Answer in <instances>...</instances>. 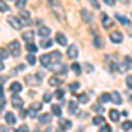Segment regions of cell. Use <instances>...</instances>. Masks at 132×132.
<instances>
[{
    "instance_id": "6da1fadb",
    "label": "cell",
    "mask_w": 132,
    "mask_h": 132,
    "mask_svg": "<svg viewBox=\"0 0 132 132\" xmlns=\"http://www.w3.org/2000/svg\"><path fill=\"white\" fill-rule=\"evenodd\" d=\"M20 51H21V48H20V42H18V41H12L9 44V53H11V55L18 56V55H20Z\"/></svg>"
},
{
    "instance_id": "7a4b0ae2",
    "label": "cell",
    "mask_w": 132,
    "mask_h": 132,
    "mask_svg": "<svg viewBox=\"0 0 132 132\" xmlns=\"http://www.w3.org/2000/svg\"><path fill=\"white\" fill-rule=\"evenodd\" d=\"M41 79H42L41 74H34V76H27V78H25V81L28 83V85H39Z\"/></svg>"
},
{
    "instance_id": "3957f363",
    "label": "cell",
    "mask_w": 132,
    "mask_h": 132,
    "mask_svg": "<svg viewBox=\"0 0 132 132\" xmlns=\"http://www.w3.org/2000/svg\"><path fill=\"white\" fill-rule=\"evenodd\" d=\"M109 39H111L114 44H120V42L123 41V35H122V32H116V30H113L111 34H109Z\"/></svg>"
},
{
    "instance_id": "277c9868",
    "label": "cell",
    "mask_w": 132,
    "mask_h": 132,
    "mask_svg": "<svg viewBox=\"0 0 132 132\" xmlns=\"http://www.w3.org/2000/svg\"><path fill=\"white\" fill-rule=\"evenodd\" d=\"M20 21H21V25H30V23H32L30 14H28L27 11H21V14H20Z\"/></svg>"
},
{
    "instance_id": "5b68a950",
    "label": "cell",
    "mask_w": 132,
    "mask_h": 132,
    "mask_svg": "<svg viewBox=\"0 0 132 132\" xmlns=\"http://www.w3.org/2000/svg\"><path fill=\"white\" fill-rule=\"evenodd\" d=\"M67 56L69 58H78V48H76V44H71L67 48Z\"/></svg>"
},
{
    "instance_id": "8992f818",
    "label": "cell",
    "mask_w": 132,
    "mask_h": 132,
    "mask_svg": "<svg viewBox=\"0 0 132 132\" xmlns=\"http://www.w3.org/2000/svg\"><path fill=\"white\" fill-rule=\"evenodd\" d=\"M7 21H9L11 27H14V28H23V25H21V21L18 20V18H12V16H9V18H7Z\"/></svg>"
},
{
    "instance_id": "52a82bcc",
    "label": "cell",
    "mask_w": 132,
    "mask_h": 132,
    "mask_svg": "<svg viewBox=\"0 0 132 132\" xmlns=\"http://www.w3.org/2000/svg\"><path fill=\"white\" fill-rule=\"evenodd\" d=\"M41 63L44 65V67H51V65H53L51 56H50V55H42V56H41Z\"/></svg>"
},
{
    "instance_id": "ba28073f",
    "label": "cell",
    "mask_w": 132,
    "mask_h": 132,
    "mask_svg": "<svg viewBox=\"0 0 132 132\" xmlns=\"http://www.w3.org/2000/svg\"><path fill=\"white\" fill-rule=\"evenodd\" d=\"M11 92H12V95H14V93H20L21 92V83H18V81H14V83H11Z\"/></svg>"
},
{
    "instance_id": "9c48e42d",
    "label": "cell",
    "mask_w": 132,
    "mask_h": 132,
    "mask_svg": "<svg viewBox=\"0 0 132 132\" xmlns=\"http://www.w3.org/2000/svg\"><path fill=\"white\" fill-rule=\"evenodd\" d=\"M55 41L58 42V44H62V46H65V44H67V37H65L63 34L58 32V34H56V37H55Z\"/></svg>"
},
{
    "instance_id": "30bf717a",
    "label": "cell",
    "mask_w": 132,
    "mask_h": 132,
    "mask_svg": "<svg viewBox=\"0 0 132 132\" xmlns=\"http://www.w3.org/2000/svg\"><path fill=\"white\" fill-rule=\"evenodd\" d=\"M5 122L9 125H14L16 123V114L14 113H5Z\"/></svg>"
},
{
    "instance_id": "8fae6325",
    "label": "cell",
    "mask_w": 132,
    "mask_h": 132,
    "mask_svg": "<svg viewBox=\"0 0 132 132\" xmlns=\"http://www.w3.org/2000/svg\"><path fill=\"white\" fill-rule=\"evenodd\" d=\"M12 106H14V108H21V106H23V99H21V97H18V95H12Z\"/></svg>"
},
{
    "instance_id": "7c38bea8",
    "label": "cell",
    "mask_w": 132,
    "mask_h": 132,
    "mask_svg": "<svg viewBox=\"0 0 132 132\" xmlns=\"http://www.w3.org/2000/svg\"><path fill=\"white\" fill-rule=\"evenodd\" d=\"M50 56H51V62H55V63H60V58H62V53H60V51H53Z\"/></svg>"
},
{
    "instance_id": "4fadbf2b",
    "label": "cell",
    "mask_w": 132,
    "mask_h": 132,
    "mask_svg": "<svg viewBox=\"0 0 132 132\" xmlns=\"http://www.w3.org/2000/svg\"><path fill=\"white\" fill-rule=\"evenodd\" d=\"M101 21H102L104 27H111V20H109V16H108L106 12H102V14H101Z\"/></svg>"
},
{
    "instance_id": "5bb4252c",
    "label": "cell",
    "mask_w": 132,
    "mask_h": 132,
    "mask_svg": "<svg viewBox=\"0 0 132 132\" xmlns=\"http://www.w3.org/2000/svg\"><path fill=\"white\" fill-rule=\"evenodd\" d=\"M109 120H111V122H118V120H120V113L116 111V109H111V111H109Z\"/></svg>"
},
{
    "instance_id": "9a60e30c",
    "label": "cell",
    "mask_w": 132,
    "mask_h": 132,
    "mask_svg": "<svg viewBox=\"0 0 132 132\" xmlns=\"http://www.w3.org/2000/svg\"><path fill=\"white\" fill-rule=\"evenodd\" d=\"M60 127L63 129V130H67V129L72 127V122L71 120H63V118H60Z\"/></svg>"
},
{
    "instance_id": "2e32d148",
    "label": "cell",
    "mask_w": 132,
    "mask_h": 132,
    "mask_svg": "<svg viewBox=\"0 0 132 132\" xmlns=\"http://www.w3.org/2000/svg\"><path fill=\"white\" fill-rule=\"evenodd\" d=\"M39 35H41L42 39H48V35H50V28H48V27H41V28H39Z\"/></svg>"
},
{
    "instance_id": "e0dca14e",
    "label": "cell",
    "mask_w": 132,
    "mask_h": 132,
    "mask_svg": "<svg viewBox=\"0 0 132 132\" xmlns=\"http://www.w3.org/2000/svg\"><path fill=\"white\" fill-rule=\"evenodd\" d=\"M111 101L114 102V104H122V97H120L118 92H113V93H111Z\"/></svg>"
},
{
    "instance_id": "ac0fdd59",
    "label": "cell",
    "mask_w": 132,
    "mask_h": 132,
    "mask_svg": "<svg viewBox=\"0 0 132 132\" xmlns=\"http://www.w3.org/2000/svg\"><path fill=\"white\" fill-rule=\"evenodd\" d=\"M41 108H42V102H34V104H32V108L28 109V114H32L34 111H39Z\"/></svg>"
},
{
    "instance_id": "d6986e66",
    "label": "cell",
    "mask_w": 132,
    "mask_h": 132,
    "mask_svg": "<svg viewBox=\"0 0 132 132\" xmlns=\"http://www.w3.org/2000/svg\"><path fill=\"white\" fill-rule=\"evenodd\" d=\"M116 20L120 21L122 25H127V27L130 25V20H129V18H125V16H122V14H116Z\"/></svg>"
},
{
    "instance_id": "ffe728a7",
    "label": "cell",
    "mask_w": 132,
    "mask_h": 132,
    "mask_svg": "<svg viewBox=\"0 0 132 132\" xmlns=\"http://www.w3.org/2000/svg\"><path fill=\"white\" fill-rule=\"evenodd\" d=\"M39 122H41V123H50V122H51V114H46V113H42L41 116H39Z\"/></svg>"
},
{
    "instance_id": "44dd1931",
    "label": "cell",
    "mask_w": 132,
    "mask_h": 132,
    "mask_svg": "<svg viewBox=\"0 0 132 132\" xmlns=\"http://www.w3.org/2000/svg\"><path fill=\"white\" fill-rule=\"evenodd\" d=\"M67 109H69V113H76V109H78V102L71 101V102H69V106H67Z\"/></svg>"
},
{
    "instance_id": "7402d4cb",
    "label": "cell",
    "mask_w": 132,
    "mask_h": 132,
    "mask_svg": "<svg viewBox=\"0 0 132 132\" xmlns=\"http://www.w3.org/2000/svg\"><path fill=\"white\" fill-rule=\"evenodd\" d=\"M81 16H83V20L86 21V23H90V21H92V14L88 12V11H85V9H83V11H81Z\"/></svg>"
},
{
    "instance_id": "603a6c76",
    "label": "cell",
    "mask_w": 132,
    "mask_h": 132,
    "mask_svg": "<svg viewBox=\"0 0 132 132\" xmlns=\"http://www.w3.org/2000/svg\"><path fill=\"white\" fill-rule=\"evenodd\" d=\"M60 83H62V78H56V76H53V78L50 79V85H51V86H58Z\"/></svg>"
},
{
    "instance_id": "cb8c5ba5",
    "label": "cell",
    "mask_w": 132,
    "mask_h": 132,
    "mask_svg": "<svg viewBox=\"0 0 132 132\" xmlns=\"http://www.w3.org/2000/svg\"><path fill=\"white\" fill-rule=\"evenodd\" d=\"M109 101H111V93H102L101 95V104H106Z\"/></svg>"
},
{
    "instance_id": "d4e9b609",
    "label": "cell",
    "mask_w": 132,
    "mask_h": 132,
    "mask_svg": "<svg viewBox=\"0 0 132 132\" xmlns=\"http://www.w3.org/2000/svg\"><path fill=\"white\" fill-rule=\"evenodd\" d=\"M27 50H28V53H30V55H34V53L37 51V46H35L34 42H28V44H27Z\"/></svg>"
},
{
    "instance_id": "484cf974",
    "label": "cell",
    "mask_w": 132,
    "mask_h": 132,
    "mask_svg": "<svg viewBox=\"0 0 132 132\" xmlns=\"http://www.w3.org/2000/svg\"><path fill=\"white\" fill-rule=\"evenodd\" d=\"M122 129L125 132H129V130H132V122L130 120H127V122H123V125H122Z\"/></svg>"
},
{
    "instance_id": "4316f807",
    "label": "cell",
    "mask_w": 132,
    "mask_h": 132,
    "mask_svg": "<svg viewBox=\"0 0 132 132\" xmlns=\"http://www.w3.org/2000/svg\"><path fill=\"white\" fill-rule=\"evenodd\" d=\"M51 113H53V114H56V116H60V113H62L60 106H56V104H53V106H51Z\"/></svg>"
},
{
    "instance_id": "83f0119b",
    "label": "cell",
    "mask_w": 132,
    "mask_h": 132,
    "mask_svg": "<svg viewBox=\"0 0 132 132\" xmlns=\"http://www.w3.org/2000/svg\"><path fill=\"white\" fill-rule=\"evenodd\" d=\"M32 37H34V32H23V39L25 41L32 42Z\"/></svg>"
},
{
    "instance_id": "f1b7e54d",
    "label": "cell",
    "mask_w": 132,
    "mask_h": 132,
    "mask_svg": "<svg viewBox=\"0 0 132 132\" xmlns=\"http://www.w3.org/2000/svg\"><path fill=\"white\" fill-rule=\"evenodd\" d=\"M93 123H95V125H104V118H102L101 114H99V116H93Z\"/></svg>"
},
{
    "instance_id": "f546056e",
    "label": "cell",
    "mask_w": 132,
    "mask_h": 132,
    "mask_svg": "<svg viewBox=\"0 0 132 132\" xmlns=\"http://www.w3.org/2000/svg\"><path fill=\"white\" fill-rule=\"evenodd\" d=\"M71 69L74 71V74H79V72H81V65H79V63H72Z\"/></svg>"
},
{
    "instance_id": "4dcf8cb0",
    "label": "cell",
    "mask_w": 132,
    "mask_h": 132,
    "mask_svg": "<svg viewBox=\"0 0 132 132\" xmlns=\"http://www.w3.org/2000/svg\"><path fill=\"white\" fill-rule=\"evenodd\" d=\"M51 44H53V42H51L50 39H42L41 41V48H51Z\"/></svg>"
},
{
    "instance_id": "1f68e13d",
    "label": "cell",
    "mask_w": 132,
    "mask_h": 132,
    "mask_svg": "<svg viewBox=\"0 0 132 132\" xmlns=\"http://www.w3.org/2000/svg\"><path fill=\"white\" fill-rule=\"evenodd\" d=\"M93 46H95V48H102V46H104V44H102V39H101V37H95V41H93Z\"/></svg>"
},
{
    "instance_id": "d6a6232c",
    "label": "cell",
    "mask_w": 132,
    "mask_h": 132,
    "mask_svg": "<svg viewBox=\"0 0 132 132\" xmlns=\"http://www.w3.org/2000/svg\"><path fill=\"white\" fill-rule=\"evenodd\" d=\"M69 88H71V92H78V90H79V83H78V81L71 83V86H69Z\"/></svg>"
},
{
    "instance_id": "836d02e7",
    "label": "cell",
    "mask_w": 132,
    "mask_h": 132,
    "mask_svg": "<svg viewBox=\"0 0 132 132\" xmlns=\"http://www.w3.org/2000/svg\"><path fill=\"white\" fill-rule=\"evenodd\" d=\"M7 56H9V51L4 50V48H0V60H2V58H7Z\"/></svg>"
},
{
    "instance_id": "e575fe53",
    "label": "cell",
    "mask_w": 132,
    "mask_h": 132,
    "mask_svg": "<svg viewBox=\"0 0 132 132\" xmlns=\"http://www.w3.org/2000/svg\"><path fill=\"white\" fill-rule=\"evenodd\" d=\"M78 102L86 104V102H88V95H86V93H81V95H79V101H78Z\"/></svg>"
},
{
    "instance_id": "d590c367",
    "label": "cell",
    "mask_w": 132,
    "mask_h": 132,
    "mask_svg": "<svg viewBox=\"0 0 132 132\" xmlns=\"http://www.w3.org/2000/svg\"><path fill=\"white\" fill-rule=\"evenodd\" d=\"M93 111H97V113H102V111H104V108H102V104H99V102H97V104H93Z\"/></svg>"
},
{
    "instance_id": "8d00e7d4",
    "label": "cell",
    "mask_w": 132,
    "mask_h": 132,
    "mask_svg": "<svg viewBox=\"0 0 132 132\" xmlns=\"http://www.w3.org/2000/svg\"><path fill=\"white\" fill-rule=\"evenodd\" d=\"M27 62H28V65H34L35 63V56L34 55H27Z\"/></svg>"
},
{
    "instance_id": "74e56055",
    "label": "cell",
    "mask_w": 132,
    "mask_h": 132,
    "mask_svg": "<svg viewBox=\"0 0 132 132\" xmlns=\"http://www.w3.org/2000/svg\"><path fill=\"white\" fill-rule=\"evenodd\" d=\"M0 11H2V12H7V11H9V5H7L5 2H0Z\"/></svg>"
},
{
    "instance_id": "f35d334b",
    "label": "cell",
    "mask_w": 132,
    "mask_h": 132,
    "mask_svg": "<svg viewBox=\"0 0 132 132\" xmlns=\"http://www.w3.org/2000/svg\"><path fill=\"white\" fill-rule=\"evenodd\" d=\"M125 85H127V88H132V74H130V76H127V79H125Z\"/></svg>"
},
{
    "instance_id": "ab89813d",
    "label": "cell",
    "mask_w": 132,
    "mask_h": 132,
    "mask_svg": "<svg viewBox=\"0 0 132 132\" xmlns=\"http://www.w3.org/2000/svg\"><path fill=\"white\" fill-rule=\"evenodd\" d=\"M99 132H113V130L109 129V125H102V127H101V130H99Z\"/></svg>"
},
{
    "instance_id": "60d3db41",
    "label": "cell",
    "mask_w": 132,
    "mask_h": 132,
    "mask_svg": "<svg viewBox=\"0 0 132 132\" xmlns=\"http://www.w3.org/2000/svg\"><path fill=\"white\" fill-rule=\"evenodd\" d=\"M16 5H18L20 9H23V7H25V0H18V2H16Z\"/></svg>"
},
{
    "instance_id": "b9f144b4",
    "label": "cell",
    "mask_w": 132,
    "mask_h": 132,
    "mask_svg": "<svg viewBox=\"0 0 132 132\" xmlns=\"http://www.w3.org/2000/svg\"><path fill=\"white\" fill-rule=\"evenodd\" d=\"M55 97L62 99V97H63V92H62V90H56V92H55Z\"/></svg>"
},
{
    "instance_id": "7bdbcfd3",
    "label": "cell",
    "mask_w": 132,
    "mask_h": 132,
    "mask_svg": "<svg viewBox=\"0 0 132 132\" xmlns=\"http://www.w3.org/2000/svg\"><path fill=\"white\" fill-rule=\"evenodd\" d=\"M51 101V93H44V101L42 102H50Z\"/></svg>"
},
{
    "instance_id": "ee69618b",
    "label": "cell",
    "mask_w": 132,
    "mask_h": 132,
    "mask_svg": "<svg viewBox=\"0 0 132 132\" xmlns=\"http://www.w3.org/2000/svg\"><path fill=\"white\" fill-rule=\"evenodd\" d=\"M109 69H111V71H118V65L113 62V63H109Z\"/></svg>"
},
{
    "instance_id": "f6af8a7d",
    "label": "cell",
    "mask_w": 132,
    "mask_h": 132,
    "mask_svg": "<svg viewBox=\"0 0 132 132\" xmlns=\"http://www.w3.org/2000/svg\"><path fill=\"white\" fill-rule=\"evenodd\" d=\"M27 130H28V127H27V125H21V127H20V130H18V132H27Z\"/></svg>"
},
{
    "instance_id": "bcb514c9",
    "label": "cell",
    "mask_w": 132,
    "mask_h": 132,
    "mask_svg": "<svg viewBox=\"0 0 132 132\" xmlns=\"http://www.w3.org/2000/svg\"><path fill=\"white\" fill-rule=\"evenodd\" d=\"M4 106H5V99H4V97H0V109H2Z\"/></svg>"
},
{
    "instance_id": "7dc6e473",
    "label": "cell",
    "mask_w": 132,
    "mask_h": 132,
    "mask_svg": "<svg viewBox=\"0 0 132 132\" xmlns=\"http://www.w3.org/2000/svg\"><path fill=\"white\" fill-rule=\"evenodd\" d=\"M85 69H86V71H93V67H92V65H90V63H85Z\"/></svg>"
},
{
    "instance_id": "c3c4849f",
    "label": "cell",
    "mask_w": 132,
    "mask_h": 132,
    "mask_svg": "<svg viewBox=\"0 0 132 132\" xmlns=\"http://www.w3.org/2000/svg\"><path fill=\"white\" fill-rule=\"evenodd\" d=\"M2 132H12V130H11L9 127H2Z\"/></svg>"
},
{
    "instance_id": "681fc988",
    "label": "cell",
    "mask_w": 132,
    "mask_h": 132,
    "mask_svg": "<svg viewBox=\"0 0 132 132\" xmlns=\"http://www.w3.org/2000/svg\"><path fill=\"white\" fill-rule=\"evenodd\" d=\"M0 71H4V62L0 60Z\"/></svg>"
},
{
    "instance_id": "f907efd6",
    "label": "cell",
    "mask_w": 132,
    "mask_h": 132,
    "mask_svg": "<svg viewBox=\"0 0 132 132\" xmlns=\"http://www.w3.org/2000/svg\"><path fill=\"white\" fill-rule=\"evenodd\" d=\"M130 99H132V97H130Z\"/></svg>"
}]
</instances>
